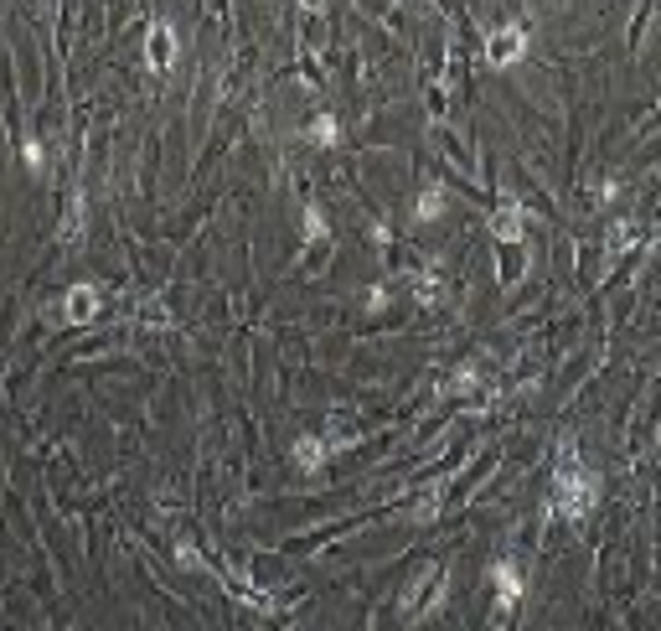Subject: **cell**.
Instances as JSON below:
<instances>
[{
    "instance_id": "cell-1",
    "label": "cell",
    "mask_w": 661,
    "mask_h": 631,
    "mask_svg": "<svg viewBox=\"0 0 661 631\" xmlns=\"http://www.w3.org/2000/svg\"><path fill=\"white\" fill-rule=\"evenodd\" d=\"M558 502H563L568 517L589 512V507H594V476H589V471H563V476H558Z\"/></svg>"
},
{
    "instance_id": "cell-2",
    "label": "cell",
    "mask_w": 661,
    "mask_h": 631,
    "mask_svg": "<svg viewBox=\"0 0 661 631\" xmlns=\"http://www.w3.org/2000/svg\"><path fill=\"white\" fill-rule=\"evenodd\" d=\"M522 52V31H501V36H491V57L496 62H512Z\"/></svg>"
},
{
    "instance_id": "cell-3",
    "label": "cell",
    "mask_w": 661,
    "mask_h": 631,
    "mask_svg": "<svg viewBox=\"0 0 661 631\" xmlns=\"http://www.w3.org/2000/svg\"><path fill=\"white\" fill-rule=\"evenodd\" d=\"M171 52H176V36H171L166 26H156V36H150V57H156V68H166Z\"/></svg>"
},
{
    "instance_id": "cell-4",
    "label": "cell",
    "mask_w": 661,
    "mask_h": 631,
    "mask_svg": "<svg viewBox=\"0 0 661 631\" xmlns=\"http://www.w3.org/2000/svg\"><path fill=\"white\" fill-rule=\"evenodd\" d=\"M94 306H99L94 290H73V295H68V316H73V321H88V316H94Z\"/></svg>"
},
{
    "instance_id": "cell-5",
    "label": "cell",
    "mask_w": 661,
    "mask_h": 631,
    "mask_svg": "<svg viewBox=\"0 0 661 631\" xmlns=\"http://www.w3.org/2000/svg\"><path fill=\"white\" fill-rule=\"evenodd\" d=\"M496 585H501V605H512V600H517V590H522V580H517L512 564H496Z\"/></svg>"
},
{
    "instance_id": "cell-6",
    "label": "cell",
    "mask_w": 661,
    "mask_h": 631,
    "mask_svg": "<svg viewBox=\"0 0 661 631\" xmlns=\"http://www.w3.org/2000/svg\"><path fill=\"white\" fill-rule=\"evenodd\" d=\"M336 135H341V129H336V119H326V114L311 124V140H321V145H336Z\"/></svg>"
},
{
    "instance_id": "cell-7",
    "label": "cell",
    "mask_w": 661,
    "mask_h": 631,
    "mask_svg": "<svg viewBox=\"0 0 661 631\" xmlns=\"http://www.w3.org/2000/svg\"><path fill=\"white\" fill-rule=\"evenodd\" d=\"M295 455H300V466H305V471L321 466V445H316V440H300V450H295Z\"/></svg>"
},
{
    "instance_id": "cell-8",
    "label": "cell",
    "mask_w": 661,
    "mask_h": 631,
    "mask_svg": "<svg viewBox=\"0 0 661 631\" xmlns=\"http://www.w3.org/2000/svg\"><path fill=\"white\" fill-rule=\"evenodd\" d=\"M439 207H445V197H439V192H429V197H424V202H418V217H434Z\"/></svg>"
}]
</instances>
